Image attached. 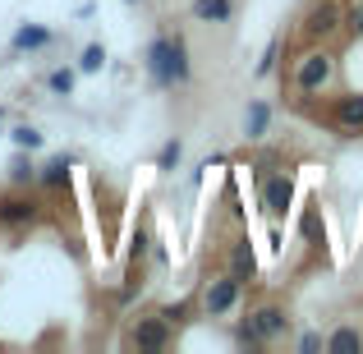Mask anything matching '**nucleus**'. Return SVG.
Listing matches in <instances>:
<instances>
[{
  "mask_svg": "<svg viewBox=\"0 0 363 354\" xmlns=\"http://www.w3.org/2000/svg\"><path fill=\"white\" fill-rule=\"evenodd\" d=\"M143 70H147L152 88L170 92V88H184L194 79V60H189V42L179 33H157L143 51Z\"/></svg>",
  "mask_w": 363,
  "mask_h": 354,
  "instance_id": "nucleus-1",
  "label": "nucleus"
},
{
  "mask_svg": "<svg viewBox=\"0 0 363 354\" xmlns=\"http://www.w3.org/2000/svg\"><path fill=\"white\" fill-rule=\"evenodd\" d=\"M331 79H336V55L327 51V46H313V51H303L299 60H294V92H303V97H318V92L331 88Z\"/></svg>",
  "mask_w": 363,
  "mask_h": 354,
  "instance_id": "nucleus-2",
  "label": "nucleus"
},
{
  "mask_svg": "<svg viewBox=\"0 0 363 354\" xmlns=\"http://www.w3.org/2000/svg\"><path fill=\"white\" fill-rule=\"evenodd\" d=\"M46 203L37 189H9V194H0V231H33L37 221H42Z\"/></svg>",
  "mask_w": 363,
  "mask_h": 354,
  "instance_id": "nucleus-3",
  "label": "nucleus"
},
{
  "mask_svg": "<svg viewBox=\"0 0 363 354\" xmlns=\"http://www.w3.org/2000/svg\"><path fill=\"white\" fill-rule=\"evenodd\" d=\"M124 345L138 350V354H161L175 345V327H170L161 313H138V318L129 322V331H124Z\"/></svg>",
  "mask_w": 363,
  "mask_h": 354,
  "instance_id": "nucleus-4",
  "label": "nucleus"
},
{
  "mask_svg": "<svg viewBox=\"0 0 363 354\" xmlns=\"http://www.w3.org/2000/svg\"><path fill=\"white\" fill-rule=\"evenodd\" d=\"M240 299H244V285L235 281L230 272L212 276V281L203 285V294H198V313H203V318H230V313L240 309Z\"/></svg>",
  "mask_w": 363,
  "mask_h": 354,
  "instance_id": "nucleus-5",
  "label": "nucleus"
},
{
  "mask_svg": "<svg viewBox=\"0 0 363 354\" xmlns=\"http://www.w3.org/2000/svg\"><path fill=\"white\" fill-rule=\"evenodd\" d=\"M340 28H345V5H336V0H313V5L303 9L299 33L308 37L313 46H318V42H331Z\"/></svg>",
  "mask_w": 363,
  "mask_h": 354,
  "instance_id": "nucleus-6",
  "label": "nucleus"
},
{
  "mask_svg": "<svg viewBox=\"0 0 363 354\" xmlns=\"http://www.w3.org/2000/svg\"><path fill=\"white\" fill-rule=\"evenodd\" d=\"M257 203H262L267 221H285L294 207V175L290 170H276V175H262V189H257Z\"/></svg>",
  "mask_w": 363,
  "mask_h": 354,
  "instance_id": "nucleus-7",
  "label": "nucleus"
},
{
  "mask_svg": "<svg viewBox=\"0 0 363 354\" xmlns=\"http://www.w3.org/2000/svg\"><path fill=\"white\" fill-rule=\"evenodd\" d=\"M327 120L336 124L340 133H350V138H363V92H340V97H331Z\"/></svg>",
  "mask_w": 363,
  "mask_h": 354,
  "instance_id": "nucleus-8",
  "label": "nucleus"
},
{
  "mask_svg": "<svg viewBox=\"0 0 363 354\" xmlns=\"http://www.w3.org/2000/svg\"><path fill=\"white\" fill-rule=\"evenodd\" d=\"M248 322L257 327L262 345H272V341L290 336V309H285V304H257V309L248 313Z\"/></svg>",
  "mask_w": 363,
  "mask_h": 354,
  "instance_id": "nucleus-9",
  "label": "nucleus"
},
{
  "mask_svg": "<svg viewBox=\"0 0 363 354\" xmlns=\"http://www.w3.org/2000/svg\"><path fill=\"white\" fill-rule=\"evenodd\" d=\"M69 175H74V157L55 152L46 166H37V194H60V189L69 184Z\"/></svg>",
  "mask_w": 363,
  "mask_h": 354,
  "instance_id": "nucleus-10",
  "label": "nucleus"
},
{
  "mask_svg": "<svg viewBox=\"0 0 363 354\" xmlns=\"http://www.w3.org/2000/svg\"><path fill=\"white\" fill-rule=\"evenodd\" d=\"M51 42H55L51 28H42V23H23V28H14V37H9V51H14V55H33V51H46Z\"/></svg>",
  "mask_w": 363,
  "mask_h": 354,
  "instance_id": "nucleus-11",
  "label": "nucleus"
},
{
  "mask_svg": "<svg viewBox=\"0 0 363 354\" xmlns=\"http://www.w3.org/2000/svg\"><path fill=\"white\" fill-rule=\"evenodd\" d=\"M230 276L240 285H253L257 281V253H253V239H235V248H230Z\"/></svg>",
  "mask_w": 363,
  "mask_h": 354,
  "instance_id": "nucleus-12",
  "label": "nucleus"
},
{
  "mask_svg": "<svg viewBox=\"0 0 363 354\" xmlns=\"http://www.w3.org/2000/svg\"><path fill=\"white\" fill-rule=\"evenodd\" d=\"M5 179H9V189H37V161H33V152L18 148L14 157H9V166H5Z\"/></svg>",
  "mask_w": 363,
  "mask_h": 354,
  "instance_id": "nucleus-13",
  "label": "nucleus"
},
{
  "mask_svg": "<svg viewBox=\"0 0 363 354\" xmlns=\"http://www.w3.org/2000/svg\"><path fill=\"white\" fill-rule=\"evenodd\" d=\"M189 14H194L198 23H230L235 18V0H194Z\"/></svg>",
  "mask_w": 363,
  "mask_h": 354,
  "instance_id": "nucleus-14",
  "label": "nucleus"
},
{
  "mask_svg": "<svg viewBox=\"0 0 363 354\" xmlns=\"http://www.w3.org/2000/svg\"><path fill=\"white\" fill-rule=\"evenodd\" d=\"M267 129H272V106L262 97H253L244 106V133L248 138H267Z\"/></svg>",
  "mask_w": 363,
  "mask_h": 354,
  "instance_id": "nucleus-15",
  "label": "nucleus"
},
{
  "mask_svg": "<svg viewBox=\"0 0 363 354\" xmlns=\"http://www.w3.org/2000/svg\"><path fill=\"white\" fill-rule=\"evenodd\" d=\"M322 350H331V354H359L363 350V331L359 327H336L331 336H322Z\"/></svg>",
  "mask_w": 363,
  "mask_h": 354,
  "instance_id": "nucleus-16",
  "label": "nucleus"
},
{
  "mask_svg": "<svg viewBox=\"0 0 363 354\" xmlns=\"http://www.w3.org/2000/svg\"><path fill=\"white\" fill-rule=\"evenodd\" d=\"M281 46H285V37H281V33H272V37H267V46H262V60L253 65V79H272V74L281 70Z\"/></svg>",
  "mask_w": 363,
  "mask_h": 354,
  "instance_id": "nucleus-17",
  "label": "nucleus"
},
{
  "mask_svg": "<svg viewBox=\"0 0 363 354\" xmlns=\"http://www.w3.org/2000/svg\"><path fill=\"white\" fill-rule=\"evenodd\" d=\"M179 161H184V143L166 138V143H161V152H157V170H161V175H170V170H179Z\"/></svg>",
  "mask_w": 363,
  "mask_h": 354,
  "instance_id": "nucleus-18",
  "label": "nucleus"
},
{
  "mask_svg": "<svg viewBox=\"0 0 363 354\" xmlns=\"http://www.w3.org/2000/svg\"><path fill=\"white\" fill-rule=\"evenodd\" d=\"M9 143H14V148H23V152H37L46 143V133L33 129V124H14V129H9Z\"/></svg>",
  "mask_w": 363,
  "mask_h": 354,
  "instance_id": "nucleus-19",
  "label": "nucleus"
},
{
  "mask_svg": "<svg viewBox=\"0 0 363 354\" xmlns=\"http://www.w3.org/2000/svg\"><path fill=\"white\" fill-rule=\"evenodd\" d=\"M101 70H106V46L88 42V46H83V55H79V74H101Z\"/></svg>",
  "mask_w": 363,
  "mask_h": 354,
  "instance_id": "nucleus-20",
  "label": "nucleus"
},
{
  "mask_svg": "<svg viewBox=\"0 0 363 354\" xmlns=\"http://www.w3.org/2000/svg\"><path fill=\"white\" fill-rule=\"evenodd\" d=\"M46 88H51L55 97H69V92L79 88V70H51L46 74Z\"/></svg>",
  "mask_w": 363,
  "mask_h": 354,
  "instance_id": "nucleus-21",
  "label": "nucleus"
},
{
  "mask_svg": "<svg viewBox=\"0 0 363 354\" xmlns=\"http://www.w3.org/2000/svg\"><path fill=\"white\" fill-rule=\"evenodd\" d=\"M147 253H152V235L138 226V231L129 235V262H147Z\"/></svg>",
  "mask_w": 363,
  "mask_h": 354,
  "instance_id": "nucleus-22",
  "label": "nucleus"
},
{
  "mask_svg": "<svg viewBox=\"0 0 363 354\" xmlns=\"http://www.w3.org/2000/svg\"><path fill=\"white\" fill-rule=\"evenodd\" d=\"M235 345H240V350H262V336H257V327L248 318L235 327Z\"/></svg>",
  "mask_w": 363,
  "mask_h": 354,
  "instance_id": "nucleus-23",
  "label": "nucleus"
},
{
  "mask_svg": "<svg viewBox=\"0 0 363 354\" xmlns=\"http://www.w3.org/2000/svg\"><path fill=\"white\" fill-rule=\"evenodd\" d=\"M161 318L170 322V327H179V322H189V313H194V304H161Z\"/></svg>",
  "mask_w": 363,
  "mask_h": 354,
  "instance_id": "nucleus-24",
  "label": "nucleus"
},
{
  "mask_svg": "<svg viewBox=\"0 0 363 354\" xmlns=\"http://www.w3.org/2000/svg\"><path fill=\"white\" fill-rule=\"evenodd\" d=\"M345 28H350V33H354L359 42H363V0H354V5L345 9Z\"/></svg>",
  "mask_w": 363,
  "mask_h": 354,
  "instance_id": "nucleus-25",
  "label": "nucleus"
},
{
  "mask_svg": "<svg viewBox=\"0 0 363 354\" xmlns=\"http://www.w3.org/2000/svg\"><path fill=\"white\" fill-rule=\"evenodd\" d=\"M299 350H303V354L322 350V336H318V331H303V336H299Z\"/></svg>",
  "mask_w": 363,
  "mask_h": 354,
  "instance_id": "nucleus-26",
  "label": "nucleus"
},
{
  "mask_svg": "<svg viewBox=\"0 0 363 354\" xmlns=\"http://www.w3.org/2000/svg\"><path fill=\"white\" fill-rule=\"evenodd\" d=\"M124 5H143V0H124Z\"/></svg>",
  "mask_w": 363,
  "mask_h": 354,
  "instance_id": "nucleus-27",
  "label": "nucleus"
},
{
  "mask_svg": "<svg viewBox=\"0 0 363 354\" xmlns=\"http://www.w3.org/2000/svg\"><path fill=\"white\" fill-rule=\"evenodd\" d=\"M0 120H5V106H0Z\"/></svg>",
  "mask_w": 363,
  "mask_h": 354,
  "instance_id": "nucleus-28",
  "label": "nucleus"
}]
</instances>
